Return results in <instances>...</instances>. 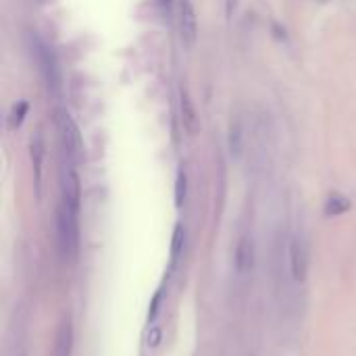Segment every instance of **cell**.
<instances>
[{
  "label": "cell",
  "mask_w": 356,
  "mask_h": 356,
  "mask_svg": "<svg viewBox=\"0 0 356 356\" xmlns=\"http://www.w3.org/2000/svg\"><path fill=\"white\" fill-rule=\"evenodd\" d=\"M252 267H254V242L250 236H244L236 248V269L240 275H246L252 271Z\"/></svg>",
  "instance_id": "cell-9"
},
{
  "label": "cell",
  "mask_w": 356,
  "mask_h": 356,
  "mask_svg": "<svg viewBox=\"0 0 356 356\" xmlns=\"http://www.w3.org/2000/svg\"><path fill=\"white\" fill-rule=\"evenodd\" d=\"M179 111H181V123H184V129L190 134V136H196L198 129H200V117L196 113V106L188 94L186 88H179Z\"/></svg>",
  "instance_id": "cell-8"
},
{
  "label": "cell",
  "mask_w": 356,
  "mask_h": 356,
  "mask_svg": "<svg viewBox=\"0 0 356 356\" xmlns=\"http://www.w3.org/2000/svg\"><path fill=\"white\" fill-rule=\"evenodd\" d=\"M71 344H73V327H71V319L67 317L56 334V348L54 356H69L71 355Z\"/></svg>",
  "instance_id": "cell-11"
},
{
  "label": "cell",
  "mask_w": 356,
  "mask_h": 356,
  "mask_svg": "<svg viewBox=\"0 0 356 356\" xmlns=\"http://www.w3.org/2000/svg\"><path fill=\"white\" fill-rule=\"evenodd\" d=\"M173 2H175V0H161V4H163L165 10H171V8H173Z\"/></svg>",
  "instance_id": "cell-17"
},
{
  "label": "cell",
  "mask_w": 356,
  "mask_h": 356,
  "mask_svg": "<svg viewBox=\"0 0 356 356\" xmlns=\"http://www.w3.org/2000/svg\"><path fill=\"white\" fill-rule=\"evenodd\" d=\"M317 2H330V0H317Z\"/></svg>",
  "instance_id": "cell-18"
},
{
  "label": "cell",
  "mask_w": 356,
  "mask_h": 356,
  "mask_svg": "<svg viewBox=\"0 0 356 356\" xmlns=\"http://www.w3.org/2000/svg\"><path fill=\"white\" fill-rule=\"evenodd\" d=\"M186 198H188V175L184 169H179L175 177V207L181 209Z\"/></svg>",
  "instance_id": "cell-14"
},
{
  "label": "cell",
  "mask_w": 356,
  "mask_h": 356,
  "mask_svg": "<svg viewBox=\"0 0 356 356\" xmlns=\"http://www.w3.org/2000/svg\"><path fill=\"white\" fill-rule=\"evenodd\" d=\"M54 125H56L65 156L79 163L83 156V138H81V131H79L75 119L71 117V113L65 108H56L54 111Z\"/></svg>",
  "instance_id": "cell-3"
},
{
  "label": "cell",
  "mask_w": 356,
  "mask_h": 356,
  "mask_svg": "<svg viewBox=\"0 0 356 356\" xmlns=\"http://www.w3.org/2000/svg\"><path fill=\"white\" fill-rule=\"evenodd\" d=\"M350 209V200L346 198V196H342V194H332L330 198H327V202H325V213L332 217H336V215H342V213H346Z\"/></svg>",
  "instance_id": "cell-12"
},
{
  "label": "cell",
  "mask_w": 356,
  "mask_h": 356,
  "mask_svg": "<svg viewBox=\"0 0 356 356\" xmlns=\"http://www.w3.org/2000/svg\"><path fill=\"white\" fill-rule=\"evenodd\" d=\"M75 161L71 159H63L60 163V192H63V202H67L71 209L79 211L81 204V184H79V175L75 169Z\"/></svg>",
  "instance_id": "cell-4"
},
{
  "label": "cell",
  "mask_w": 356,
  "mask_h": 356,
  "mask_svg": "<svg viewBox=\"0 0 356 356\" xmlns=\"http://www.w3.org/2000/svg\"><path fill=\"white\" fill-rule=\"evenodd\" d=\"M240 4H242V0H225V15H227V19H232L238 13Z\"/></svg>",
  "instance_id": "cell-16"
},
{
  "label": "cell",
  "mask_w": 356,
  "mask_h": 356,
  "mask_svg": "<svg viewBox=\"0 0 356 356\" xmlns=\"http://www.w3.org/2000/svg\"><path fill=\"white\" fill-rule=\"evenodd\" d=\"M27 40H29V50H31V54L35 58V65L40 69V75H42L44 83L48 86V90L52 94L58 96L60 88H63V77H60V67H58L54 50L35 31H29Z\"/></svg>",
  "instance_id": "cell-1"
},
{
  "label": "cell",
  "mask_w": 356,
  "mask_h": 356,
  "mask_svg": "<svg viewBox=\"0 0 356 356\" xmlns=\"http://www.w3.org/2000/svg\"><path fill=\"white\" fill-rule=\"evenodd\" d=\"M290 269L296 282H305L309 271V250L302 238H292L290 242Z\"/></svg>",
  "instance_id": "cell-6"
},
{
  "label": "cell",
  "mask_w": 356,
  "mask_h": 356,
  "mask_svg": "<svg viewBox=\"0 0 356 356\" xmlns=\"http://www.w3.org/2000/svg\"><path fill=\"white\" fill-rule=\"evenodd\" d=\"M27 111H29V104L25 100H19L17 104H13L10 113H8V129H17L23 119L27 117Z\"/></svg>",
  "instance_id": "cell-13"
},
{
  "label": "cell",
  "mask_w": 356,
  "mask_h": 356,
  "mask_svg": "<svg viewBox=\"0 0 356 356\" xmlns=\"http://www.w3.org/2000/svg\"><path fill=\"white\" fill-rule=\"evenodd\" d=\"M246 127L242 123L240 117L232 119L229 123V134H227V146H229V154L234 159H240L242 152H244V144H246Z\"/></svg>",
  "instance_id": "cell-10"
},
{
  "label": "cell",
  "mask_w": 356,
  "mask_h": 356,
  "mask_svg": "<svg viewBox=\"0 0 356 356\" xmlns=\"http://www.w3.org/2000/svg\"><path fill=\"white\" fill-rule=\"evenodd\" d=\"M171 242H173L171 244V263L175 265L177 259H179V254H181V250H184V242H186V229H184L181 223L175 225V232H173V240Z\"/></svg>",
  "instance_id": "cell-15"
},
{
  "label": "cell",
  "mask_w": 356,
  "mask_h": 356,
  "mask_svg": "<svg viewBox=\"0 0 356 356\" xmlns=\"http://www.w3.org/2000/svg\"><path fill=\"white\" fill-rule=\"evenodd\" d=\"M29 154H31V165H33V179H35V192L40 196L42 192V171H44V159H46V142L42 131H35L29 142Z\"/></svg>",
  "instance_id": "cell-7"
},
{
  "label": "cell",
  "mask_w": 356,
  "mask_h": 356,
  "mask_svg": "<svg viewBox=\"0 0 356 356\" xmlns=\"http://www.w3.org/2000/svg\"><path fill=\"white\" fill-rule=\"evenodd\" d=\"M177 25H179V38L186 48H194L198 40V15L192 0H179L177 2Z\"/></svg>",
  "instance_id": "cell-5"
},
{
  "label": "cell",
  "mask_w": 356,
  "mask_h": 356,
  "mask_svg": "<svg viewBox=\"0 0 356 356\" xmlns=\"http://www.w3.org/2000/svg\"><path fill=\"white\" fill-rule=\"evenodd\" d=\"M79 211L71 209L67 202H58L56 207V240L63 259H75L79 250Z\"/></svg>",
  "instance_id": "cell-2"
}]
</instances>
